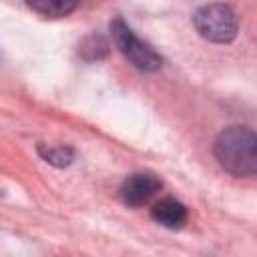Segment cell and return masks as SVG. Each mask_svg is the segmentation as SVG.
<instances>
[{
  "label": "cell",
  "mask_w": 257,
  "mask_h": 257,
  "mask_svg": "<svg viewBox=\"0 0 257 257\" xmlns=\"http://www.w3.org/2000/svg\"><path fill=\"white\" fill-rule=\"evenodd\" d=\"M213 155L217 163L233 177H253L257 173V137L249 126H227L215 143Z\"/></svg>",
  "instance_id": "6da1fadb"
},
{
  "label": "cell",
  "mask_w": 257,
  "mask_h": 257,
  "mask_svg": "<svg viewBox=\"0 0 257 257\" xmlns=\"http://www.w3.org/2000/svg\"><path fill=\"white\" fill-rule=\"evenodd\" d=\"M193 24L197 32L215 44H229L235 40L239 30V20L229 4H205L193 14Z\"/></svg>",
  "instance_id": "7a4b0ae2"
},
{
  "label": "cell",
  "mask_w": 257,
  "mask_h": 257,
  "mask_svg": "<svg viewBox=\"0 0 257 257\" xmlns=\"http://www.w3.org/2000/svg\"><path fill=\"white\" fill-rule=\"evenodd\" d=\"M110 34L112 40L116 44V48L120 50V54L139 70L143 72H157L163 66V56L145 40H141L135 30L122 20V18H114L110 20Z\"/></svg>",
  "instance_id": "3957f363"
},
{
  "label": "cell",
  "mask_w": 257,
  "mask_h": 257,
  "mask_svg": "<svg viewBox=\"0 0 257 257\" xmlns=\"http://www.w3.org/2000/svg\"><path fill=\"white\" fill-rule=\"evenodd\" d=\"M163 183L153 173H133L128 175L118 189L120 201L128 207H141L145 205L157 191H161Z\"/></svg>",
  "instance_id": "277c9868"
},
{
  "label": "cell",
  "mask_w": 257,
  "mask_h": 257,
  "mask_svg": "<svg viewBox=\"0 0 257 257\" xmlns=\"http://www.w3.org/2000/svg\"><path fill=\"white\" fill-rule=\"evenodd\" d=\"M151 217L167 229H181L187 223V209L177 199H163L151 209Z\"/></svg>",
  "instance_id": "5b68a950"
},
{
  "label": "cell",
  "mask_w": 257,
  "mask_h": 257,
  "mask_svg": "<svg viewBox=\"0 0 257 257\" xmlns=\"http://www.w3.org/2000/svg\"><path fill=\"white\" fill-rule=\"evenodd\" d=\"M26 6L30 10L42 14V16L60 18V16L70 14L76 8V2H70V0H32V2H26Z\"/></svg>",
  "instance_id": "8992f818"
},
{
  "label": "cell",
  "mask_w": 257,
  "mask_h": 257,
  "mask_svg": "<svg viewBox=\"0 0 257 257\" xmlns=\"http://www.w3.org/2000/svg\"><path fill=\"white\" fill-rule=\"evenodd\" d=\"M36 151H38V155H40L48 165L58 167V169L68 167V165L72 163V159H74L72 147H66V145H42V143H40V145L36 147Z\"/></svg>",
  "instance_id": "52a82bcc"
},
{
  "label": "cell",
  "mask_w": 257,
  "mask_h": 257,
  "mask_svg": "<svg viewBox=\"0 0 257 257\" xmlns=\"http://www.w3.org/2000/svg\"><path fill=\"white\" fill-rule=\"evenodd\" d=\"M80 54L86 60H100L108 54V42L100 34H90L80 44Z\"/></svg>",
  "instance_id": "ba28073f"
}]
</instances>
